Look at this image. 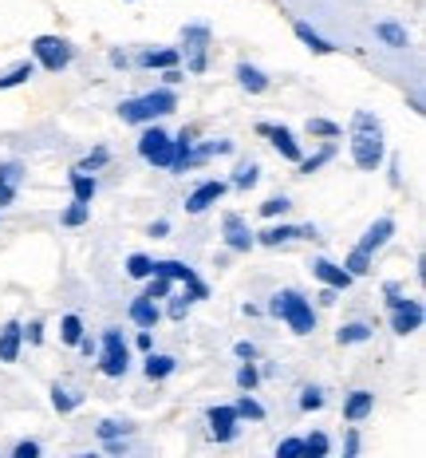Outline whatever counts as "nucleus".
Here are the masks:
<instances>
[{
	"label": "nucleus",
	"instance_id": "nucleus-1",
	"mask_svg": "<svg viewBox=\"0 0 426 458\" xmlns=\"http://www.w3.org/2000/svg\"><path fill=\"white\" fill-rule=\"evenodd\" d=\"M383 127L372 111H355L352 114V162L359 170H379L383 166Z\"/></svg>",
	"mask_w": 426,
	"mask_h": 458
},
{
	"label": "nucleus",
	"instance_id": "nucleus-2",
	"mask_svg": "<svg viewBox=\"0 0 426 458\" xmlns=\"http://www.w3.org/2000/svg\"><path fill=\"white\" fill-rule=\"evenodd\" d=\"M269 312H272V317H280L292 332H297V336H308V332L316 328V312H312V301L300 297L297 289H280L277 297L269 301Z\"/></svg>",
	"mask_w": 426,
	"mask_h": 458
},
{
	"label": "nucleus",
	"instance_id": "nucleus-3",
	"mask_svg": "<svg viewBox=\"0 0 426 458\" xmlns=\"http://www.w3.org/2000/svg\"><path fill=\"white\" fill-rule=\"evenodd\" d=\"M170 111H178V95L163 88V91H150V95H138V99H127V103H119V114H122V123H155V119H163V114Z\"/></svg>",
	"mask_w": 426,
	"mask_h": 458
},
{
	"label": "nucleus",
	"instance_id": "nucleus-4",
	"mask_svg": "<svg viewBox=\"0 0 426 458\" xmlns=\"http://www.w3.org/2000/svg\"><path fill=\"white\" fill-rule=\"evenodd\" d=\"M383 293H387V309H391V332H399V336H411V332H419L422 328V317H426L422 304L411 301V297H403V289L395 281H387Z\"/></svg>",
	"mask_w": 426,
	"mask_h": 458
},
{
	"label": "nucleus",
	"instance_id": "nucleus-5",
	"mask_svg": "<svg viewBox=\"0 0 426 458\" xmlns=\"http://www.w3.org/2000/svg\"><path fill=\"white\" fill-rule=\"evenodd\" d=\"M32 55L44 72H63L75 60V47L63 36H36L32 40Z\"/></svg>",
	"mask_w": 426,
	"mask_h": 458
},
{
	"label": "nucleus",
	"instance_id": "nucleus-6",
	"mask_svg": "<svg viewBox=\"0 0 426 458\" xmlns=\"http://www.w3.org/2000/svg\"><path fill=\"white\" fill-rule=\"evenodd\" d=\"M127 368H130V348H127V340H122V332L107 328V332H103L99 371H103V376H111V379H119V376H127Z\"/></svg>",
	"mask_w": 426,
	"mask_h": 458
},
{
	"label": "nucleus",
	"instance_id": "nucleus-7",
	"mask_svg": "<svg viewBox=\"0 0 426 458\" xmlns=\"http://www.w3.org/2000/svg\"><path fill=\"white\" fill-rule=\"evenodd\" d=\"M210 40L213 32L205 24H186L182 28V44H186V68L194 75L205 72V64H210Z\"/></svg>",
	"mask_w": 426,
	"mask_h": 458
},
{
	"label": "nucleus",
	"instance_id": "nucleus-8",
	"mask_svg": "<svg viewBox=\"0 0 426 458\" xmlns=\"http://www.w3.org/2000/svg\"><path fill=\"white\" fill-rule=\"evenodd\" d=\"M138 155L150 162V166H166L170 170V158H174V139L166 135L163 127H146L138 139Z\"/></svg>",
	"mask_w": 426,
	"mask_h": 458
},
{
	"label": "nucleus",
	"instance_id": "nucleus-9",
	"mask_svg": "<svg viewBox=\"0 0 426 458\" xmlns=\"http://www.w3.org/2000/svg\"><path fill=\"white\" fill-rule=\"evenodd\" d=\"M221 229H225V245H230L233 253H249L253 245H257V237H253V229L245 225V217H241V214H225Z\"/></svg>",
	"mask_w": 426,
	"mask_h": 458
},
{
	"label": "nucleus",
	"instance_id": "nucleus-10",
	"mask_svg": "<svg viewBox=\"0 0 426 458\" xmlns=\"http://www.w3.org/2000/svg\"><path fill=\"white\" fill-rule=\"evenodd\" d=\"M312 273L320 276V281L328 284V289H336V293H344V289H352V281L355 276L344 269V265H336V261H328V257H316L312 261Z\"/></svg>",
	"mask_w": 426,
	"mask_h": 458
},
{
	"label": "nucleus",
	"instance_id": "nucleus-11",
	"mask_svg": "<svg viewBox=\"0 0 426 458\" xmlns=\"http://www.w3.org/2000/svg\"><path fill=\"white\" fill-rule=\"evenodd\" d=\"M225 190H230V182H202V186L194 190V194L186 198V209H189V214H205L210 206L221 202Z\"/></svg>",
	"mask_w": 426,
	"mask_h": 458
},
{
	"label": "nucleus",
	"instance_id": "nucleus-12",
	"mask_svg": "<svg viewBox=\"0 0 426 458\" xmlns=\"http://www.w3.org/2000/svg\"><path fill=\"white\" fill-rule=\"evenodd\" d=\"M264 139H272V147H277L280 158H288V162H300V158H305V150H300V142H297V135H292L288 127H272V123H269Z\"/></svg>",
	"mask_w": 426,
	"mask_h": 458
},
{
	"label": "nucleus",
	"instance_id": "nucleus-13",
	"mask_svg": "<svg viewBox=\"0 0 426 458\" xmlns=\"http://www.w3.org/2000/svg\"><path fill=\"white\" fill-rule=\"evenodd\" d=\"M210 435L217 438V443H230V438L237 435V411L233 407H210Z\"/></svg>",
	"mask_w": 426,
	"mask_h": 458
},
{
	"label": "nucleus",
	"instance_id": "nucleus-14",
	"mask_svg": "<svg viewBox=\"0 0 426 458\" xmlns=\"http://www.w3.org/2000/svg\"><path fill=\"white\" fill-rule=\"evenodd\" d=\"M372 411H375V395H372V391L359 387V391H352V395L344 399V419H347V423H363Z\"/></svg>",
	"mask_w": 426,
	"mask_h": 458
},
{
	"label": "nucleus",
	"instance_id": "nucleus-15",
	"mask_svg": "<svg viewBox=\"0 0 426 458\" xmlns=\"http://www.w3.org/2000/svg\"><path fill=\"white\" fill-rule=\"evenodd\" d=\"M21 344H24V332L16 320H8L4 328H0V364H13L16 356H21Z\"/></svg>",
	"mask_w": 426,
	"mask_h": 458
},
{
	"label": "nucleus",
	"instance_id": "nucleus-16",
	"mask_svg": "<svg viewBox=\"0 0 426 458\" xmlns=\"http://www.w3.org/2000/svg\"><path fill=\"white\" fill-rule=\"evenodd\" d=\"M391 233H395V222H391V217H379L375 225H367V233H363V242H359V250H363V253L383 250V245L391 242Z\"/></svg>",
	"mask_w": 426,
	"mask_h": 458
},
{
	"label": "nucleus",
	"instance_id": "nucleus-17",
	"mask_svg": "<svg viewBox=\"0 0 426 458\" xmlns=\"http://www.w3.org/2000/svg\"><path fill=\"white\" fill-rule=\"evenodd\" d=\"M194 135H197L194 127H182V135L174 139V158H170V170H174V174H186V170H189V150H194Z\"/></svg>",
	"mask_w": 426,
	"mask_h": 458
},
{
	"label": "nucleus",
	"instance_id": "nucleus-18",
	"mask_svg": "<svg viewBox=\"0 0 426 458\" xmlns=\"http://www.w3.org/2000/svg\"><path fill=\"white\" fill-rule=\"evenodd\" d=\"M130 320L138 324V328H155L158 320H163V312H158V304L150 301V297H138V301H130V312H127Z\"/></svg>",
	"mask_w": 426,
	"mask_h": 458
},
{
	"label": "nucleus",
	"instance_id": "nucleus-19",
	"mask_svg": "<svg viewBox=\"0 0 426 458\" xmlns=\"http://www.w3.org/2000/svg\"><path fill=\"white\" fill-rule=\"evenodd\" d=\"M292 32H297V40L305 44V47H312V52H316V55H331V52H336V44H328L320 32H312V24H305V21H297V24H292Z\"/></svg>",
	"mask_w": 426,
	"mask_h": 458
},
{
	"label": "nucleus",
	"instance_id": "nucleus-20",
	"mask_svg": "<svg viewBox=\"0 0 426 458\" xmlns=\"http://www.w3.org/2000/svg\"><path fill=\"white\" fill-rule=\"evenodd\" d=\"M178 47H158V52H142L138 55V68H158V72H166V68H178Z\"/></svg>",
	"mask_w": 426,
	"mask_h": 458
},
{
	"label": "nucleus",
	"instance_id": "nucleus-21",
	"mask_svg": "<svg viewBox=\"0 0 426 458\" xmlns=\"http://www.w3.org/2000/svg\"><path fill=\"white\" fill-rule=\"evenodd\" d=\"M237 80H241V88L253 91V95L269 91V75H264L261 68H253V64H237Z\"/></svg>",
	"mask_w": 426,
	"mask_h": 458
},
{
	"label": "nucleus",
	"instance_id": "nucleus-22",
	"mask_svg": "<svg viewBox=\"0 0 426 458\" xmlns=\"http://www.w3.org/2000/svg\"><path fill=\"white\" fill-rule=\"evenodd\" d=\"M155 273L170 276V281H182V284H197V273L186 261H155Z\"/></svg>",
	"mask_w": 426,
	"mask_h": 458
},
{
	"label": "nucleus",
	"instance_id": "nucleus-23",
	"mask_svg": "<svg viewBox=\"0 0 426 458\" xmlns=\"http://www.w3.org/2000/svg\"><path fill=\"white\" fill-rule=\"evenodd\" d=\"M257 178H261V166H257V162H253V158H241V162L233 166V182H230V186L253 190V186H257Z\"/></svg>",
	"mask_w": 426,
	"mask_h": 458
},
{
	"label": "nucleus",
	"instance_id": "nucleus-24",
	"mask_svg": "<svg viewBox=\"0 0 426 458\" xmlns=\"http://www.w3.org/2000/svg\"><path fill=\"white\" fill-rule=\"evenodd\" d=\"M174 368H178L174 356H158V352L146 356V379H166V376H174Z\"/></svg>",
	"mask_w": 426,
	"mask_h": 458
},
{
	"label": "nucleus",
	"instance_id": "nucleus-25",
	"mask_svg": "<svg viewBox=\"0 0 426 458\" xmlns=\"http://www.w3.org/2000/svg\"><path fill=\"white\" fill-rule=\"evenodd\" d=\"M95 190H99V182H95L91 174H79V170H71V194H75V202H91Z\"/></svg>",
	"mask_w": 426,
	"mask_h": 458
},
{
	"label": "nucleus",
	"instance_id": "nucleus-26",
	"mask_svg": "<svg viewBox=\"0 0 426 458\" xmlns=\"http://www.w3.org/2000/svg\"><path fill=\"white\" fill-rule=\"evenodd\" d=\"M336 340L339 344H363V340H372V324H363V320L344 324V328L336 332Z\"/></svg>",
	"mask_w": 426,
	"mask_h": 458
},
{
	"label": "nucleus",
	"instance_id": "nucleus-27",
	"mask_svg": "<svg viewBox=\"0 0 426 458\" xmlns=\"http://www.w3.org/2000/svg\"><path fill=\"white\" fill-rule=\"evenodd\" d=\"M375 36L383 44H391V47H406L411 40H406V28H399V24H391V21H383V24H375Z\"/></svg>",
	"mask_w": 426,
	"mask_h": 458
},
{
	"label": "nucleus",
	"instance_id": "nucleus-28",
	"mask_svg": "<svg viewBox=\"0 0 426 458\" xmlns=\"http://www.w3.org/2000/svg\"><path fill=\"white\" fill-rule=\"evenodd\" d=\"M79 403H83L79 391H68V387H60V384L52 387V407H55V411H75Z\"/></svg>",
	"mask_w": 426,
	"mask_h": 458
},
{
	"label": "nucleus",
	"instance_id": "nucleus-29",
	"mask_svg": "<svg viewBox=\"0 0 426 458\" xmlns=\"http://www.w3.org/2000/svg\"><path fill=\"white\" fill-rule=\"evenodd\" d=\"M36 75V64H16L8 75H0V91H8V88H21V83H28Z\"/></svg>",
	"mask_w": 426,
	"mask_h": 458
},
{
	"label": "nucleus",
	"instance_id": "nucleus-30",
	"mask_svg": "<svg viewBox=\"0 0 426 458\" xmlns=\"http://www.w3.org/2000/svg\"><path fill=\"white\" fill-rule=\"evenodd\" d=\"M150 273H155V261H150L146 253H130L127 257V276H135V281H146Z\"/></svg>",
	"mask_w": 426,
	"mask_h": 458
},
{
	"label": "nucleus",
	"instance_id": "nucleus-31",
	"mask_svg": "<svg viewBox=\"0 0 426 458\" xmlns=\"http://www.w3.org/2000/svg\"><path fill=\"white\" fill-rule=\"evenodd\" d=\"M292 237H297V225H269L257 242L261 245H284V242H292Z\"/></svg>",
	"mask_w": 426,
	"mask_h": 458
},
{
	"label": "nucleus",
	"instance_id": "nucleus-32",
	"mask_svg": "<svg viewBox=\"0 0 426 458\" xmlns=\"http://www.w3.org/2000/svg\"><path fill=\"white\" fill-rule=\"evenodd\" d=\"M344 269L352 273V276H363V273H372V253H363V250H359V245H355V250L347 253Z\"/></svg>",
	"mask_w": 426,
	"mask_h": 458
},
{
	"label": "nucleus",
	"instance_id": "nucleus-33",
	"mask_svg": "<svg viewBox=\"0 0 426 458\" xmlns=\"http://www.w3.org/2000/svg\"><path fill=\"white\" fill-rule=\"evenodd\" d=\"M257 384H261V371H257V364H253V360H245V364L237 368V387L249 391V395H253V387H257Z\"/></svg>",
	"mask_w": 426,
	"mask_h": 458
},
{
	"label": "nucleus",
	"instance_id": "nucleus-34",
	"mask_svg": "<svg viewBox=\"0 0 426 458\" xmlns=\"http://www.w3.org/2000/svg\"><path fill=\"white\" fill-rule=\"evenodd\" d=\"M88 217H91V206L88 202H71L68 209H63V225H71V229L88 225Z\"/></svg>",
	"mask_w": 426,
	"mask_h": 458
},
{
	"label": "nucleus",
	"instance_id": "nucleus-35",
	"mask_svg": "<svg viewBox=\"0 0 426 458\" xmlns=\"http://www.w3.org/2000/svg\"><path fill=\"white\" fill-rule=\"evenodd\" d=\"M107 162H111V155L99 147V150H91V155L83 158V162H75V170H79V174H95V170H103Z\"/></svg>",
	"mask_w": 426,
	"mask_h": 458
},
{
	"label": "nucleus",
	"instance_id": "nucleus-36",
	"mask_svg": "<svg viewBox=\"0 0 426 458\" xmlns=\"http://www.w3.org/2000/svg\"><path fill=\"white\" fill-rule=\"evenodd\" d=\"M233 411H237V419H264V407L257 403V399H249V391L233 403Z\"/></svg>",
	"mask_w": 426,
	"mask_h": 458
},
{
	"label": "nucleus",
	"instance_id": "nucleus-37",
	"mask_svg": "<svg viewBox=\"0 0 426 458\" xmlns=\"http://www.w3.org/2000/svg\"><path fill=\"white\" fill-rule=\"evenodd\" d=\"M95 431H99V438H127L130 431H135V427H130V423H119V419H103Z\"/></svg>",
	"mask_w": 426,
	"mask_h": 458
},
{
	"label": "nucleus",
	"instance_id": "nucleus-38",
	"mask_svg": "<svg viewBox=\"0 0 426 458\" xmlns=\"http://www.w3.org/2000/svg\"><path fill=\"white\" fill-rule=\"evenodd\" d=\"M146 293H142V297H150V301H166L170 297V276H158V273H150L146 276Z\"/></svg>",
	"mask_w": 426,
	"mask_h": 458
},
{
	"label": "nucleus",
	"instance_id": "nucleus-39",
	"mask_svg": "<svg viewBox=\"0 0 426 458\" xmlns=\"http://www.w3.org/2000/svg\"><path fill=\"white\" fill-rule=\"evenodd\" d=\"M328 158H336V147H331V142H328L324 150H320V155H312V158H300L297 166H300V174H312V170H320V166H324Z\"/></svg>",
	"mask_w": 426,
	"mask_h": 458
},
{
	"label": "nucleus",
	"instance_id": "nucleus-40",
	"mask_svg": "<svg viewBox=\"0 0 426 458\" xmlns=\"http://www.w3.org/2000/svg\"><path fill=\"white\" fill-rule=\"evenodd\" d=\"M308 135H320V139H339L344 131L336 127V123H328V119H308Z\"/></svg>",
	"mask_w": 426,
	"mask_h": 458
},
{
	"label": "nucleus",
	"instance_id": "nucleus-41",
	"mask_svg": "<svg viewBox=\"0 0 426 458\" xmlns=\"http://www.w3.org/2000/svg\"><path fill=\"white\" fill-rule=\"evenodd\" d=\"M300 407H305V411H320V407H324V391H320V387H305V391H300Z\"/></svg>",
	"mask_w": 426,
	"mask_h": 458
},
{
	"label": "nucleus",
	"instance_id": "nucleus-42",
	"mask_svg": "<svg viewBox=\"0 0 426 458\" xmlns=\"http://www.w3.org/2000/svg\"><path fill=\"white\" fill-rule=\"evenodd\" d=\"M288 209H292V202L284 194H277V198H269V202L261 206V217H277V214H288Z\"/></svg>",
	"mask_w": 426,
	"mask_h": 458
},
{
	"label": "nucleus",
	"instance_id": "nucleus-43",
	"mask_svg": "<svg viewBox=\"0 0 426 458\" xmlns=\"http://www.w3.org/2000/svg\"><path fill=\"white\" fill-rule=\"evenodd\" d=\"M60 336H63V344H75V340H79L83 336V320L79 317H63V324H60Z\"/></svg>",
	"mask_w": 426,
	"mask_h": 458
},
{
	"label": "nucleus",
	"instance_id": "nucleus-44",
	"mask_svg": "<svg viewBox=\"0 0 426 458\" xmlns=\"http://www.w3.org/2000/svg\"><path fill=\"white\" fill-rule=\"evenodd\" d=\"M166 301H170V309H166V317H170V320H186L189 304H194V301L186 297V293H182V297H166Z\"/></svg>",
	"mask_w": 426,
	"mask_h": 458
},
{
	"label": "nucleus",
	"instance_id": "nucleus-45",
	"mask_svg": "<svg viewBox=\"0 0 426 458\" xmlns=\"http://www.w3.org/2000/svg\"><path fill=\"white\" fill-rule=\"evenodd\" d=\"M305 454L308 458H324L328 454V435H308L305 438Z\"/></svg>",
	"mask_w": 426,
	"mask_h": 458
},
{
	"label": "nucleus",
	"instance_id": "nucleus-46",
	"mask_svg": "<svg viewBox=\"0 0 426 458\" xmlns=\"http://www.w3.org/2000/svg\"><path fill=\"white\" fill-rule=\"evenodd\" d=\"M305 454V438H284L277 446V458H300Z\"/></svg>",
	"mask_w": 426,
	"mask_h": 458
},
{
	"label": "nucleus",
	"instance_id": "nucleus-47",
	"mask_svg": "<svg viewBox=\"0 0 426 458\" xmlns=\"http://www.w3.org/2000/svg\"><path fill=\"white\" fill-rule=\"evenodd\" d=\"M0 178H4V182H13V186H21V178H24V162H4V166H0Z\"/></svg>",
	"mask_w": 426,
	"mask_h": 458
},
{
	"label": "nucleus",
	"instance_id": "nucleus-48",
	"mask_svg": "<svg viewBox=\"0 0 426 458\" xmlns=\"http://www.w3.org/2000/svg\"><path fill=\"white\" fill-rule=\"evenodd\" d=\"M21 332L28 336V344H44V324H40V320H32V324H28V328H21Z\"/></svg>",
	"mask_w": 426,
	"mask_h": 458
},
{
	"label": "nucleus",
	"instance_id": "nucleus-49",
	"mask_svg": "<svg viewBox=\"0 0 426 458\" xmlns=\"http://www.w3.org/2000/svg\"><path fill=\"white\" fill-rule=\"evenodd\" d=\"M233 352H237V360H257V344H249V340H241Z\"/></svg>",
	"mask_w": 426,
	"mask_h": 458
},
{
	"label": "nucleus",
	"instance_id": "nucleus-50",
	"mask_svg": "<svg viewBox=\"0 0 426 458\" xmlns=\"http://www.w3.org/2000/svg\"><path fill=\"white\" fill-rule=\"evenodd\" d=\"M13 454H16V458H36V454H40V443H16Z\"/></svg>",
	"mask_w": 426,
	"mask_h": 458
},
{
	"label": "nucleus",
	"instance_id": "nucleus-51",
	"mask_svg": "<svg viewBox=\"0 0 426 458\" xmlns=\"http://www.w3.org/2000/svg\"><path fill=\"white\" fill-rule=\"evenodd\" d=\"M13 198H16V186L0 178V206H13Z\"/></svg>",
	"mask_w": 426,
	"mask_h": 458
},
{
	"label": "nucleus",
	"instance_id": "nucleus-52",
	"mask_svg": "<svg viewBox=\"0 0 426 458\" xmlns=\"http://www.w3.org/2000/svg\"><path fill=\"white\" fill-rule=\"evenodd\" d=\"M103 446H107V454H122L127 451V438H103Z\"/></svg>",
	"mask_w": 426,
	"mask_h": 458
},
{
	"label": "nucleus",
	"instance_id": "nucleus-53",
	"mask_svg": "<svg viewBox=\"0 0 426 458\" xmlns=\"http://www.w3.org/2000/svg\"><path fill=\"white\" fill-rule=\"evenodd\" d=\"M111 68H130L127 52H111Z\"/></svg>",
	"mask_w": 426,
	"mask_h": 458
},
{
	"label": "nucleus",
	"instance_id": "nucleus-54",
	"mask_svg": "<svg viewBox=\"0 0 426 458\" xmlns=\"http://www.w3.org/2000/svg\"><path fill=\"white\" fill-rule=\"evenodd\" d=\"M138 348H142V352L155 348V340H150V328H142V332H138Z\"/></svg>",
	"mask_w": 426,
	"mask_h": 458
},
{
	"label": "nucleus",
	"instance_id": "nucleus-55",
	"mask_svg": "<svg viewBox=\"0 0 426 458\" xmlns=\"http://www.w3.org/2000/svg\"><path fill=\"white\" fill-rule=\"evenodd\" d=\"M163 80H166V88H174V83L182 80V72H178V68H166V72H163Z\"/></svg>",
	"mask_w": 426,
	"mask_h": 458
},
{
	"label": "nucleus",
	"instance_id": "nucleus-56",
	"mask_svg": "<svg viewBox=\"0 0 426 458\" xmlns=\"http://www.w3.org/2000/svg\"><path fill=\"white\" fill-rule=\"evenodd\" d=\"M170 233V222H155L150 225V237H166Z\"/></svg>",
	"mask_w": 426,
	"mask_h": 458
},
{
	"label": "nucleus",
	"instance_id": "nucleus-57",
	"mask_svg": "<svg viewBox=\"0 0 426 458\" xmlns=\"http://www.w3.org/2000/svg\"><path fill=\"white\" fill-rule=\"evenodd\" d=\"M344 451H347V454L359 451V435H355V431H347V446H344Z\"/></svg>",
	"mask_w": 426,
	"mask_h": 458
},
{
	"label": "nucleus",
	"instance_id": "nucleus-58",
	"mask_svg": "<svg viewBox=\"0 0 426 458\" xmlns=\"http://www.w3.org/2000/svg\"><path fill=\"white\" fill-rule=\"evenodd\" d=\"M316 301H320V304H336V289H328V284H324V293H320Z\"/></svg>",
	"mask_w": 426,
	"mask_h": 458
},
{
	"label": "nucleus",
	"instance_id": "nucleus-59",
	"mask_svg": "<svg viewBox=\"0 0 426 458\" xmlns=\"http://www.w3.org/2000/svg\"><path fill=\"white\" fill-rule=\"evenodd\" d=\"M297 237H316V225H297Z\"/></svg>",
	"mask_w": 426,
	"mask_h": 458
}]
</instances>
